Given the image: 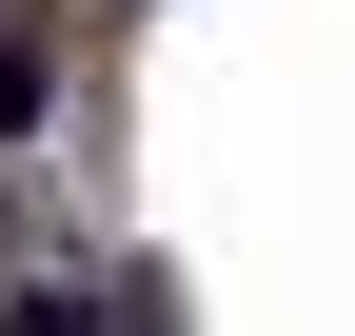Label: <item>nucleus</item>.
I'll list each match as a JSON object with an SVG mask.
<instances>
[{
	"label": "nucleus",
	"instance_id": "1",
	"mask_svg": "<svg viewBox=\"0 0 355 336\" xmlns=\"http://www.w3.org/2000/svg\"><path fill=\"white\" fill-rule=\"evenodd\" d=\"M0 336H119L99 297H60V277H20V297H0Z\"/></svg>",
	"mask_w": 355,
	"mask_h": 336
},
{
	"label": "nucleus",
	"instance_id": "2",
	"mask_svg": "<svg viewBox=\"0 0 355 336\" xmlns=\"http://www.w3.org/2000/svg\"><path fill=\"white\" fill-rule=\"evenodd\" d=\"M0 119H40V40L20 20H0Z\"/></svg>",
	"mask_w": 355,
	"mask_h": 336
}]
</instances>
